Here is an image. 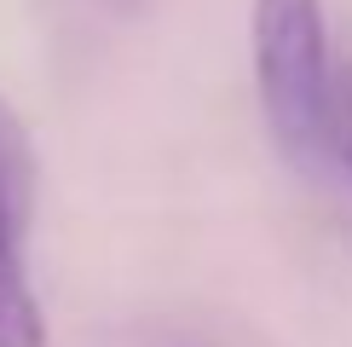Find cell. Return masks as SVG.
<instances>
[{"label": "cell", "instance_id": "3", "mask_svg": "<svg viewBox=\"0 0 352 347\" xmlns=\"http://www.w3.org/2000/svg\"><path fill=\"white\" fill-rule=\"evenodd\" d=\"M329 145L341 151V162L352 168V64L329 76Z\"/></svg>", "mask_w": 352, "mask_h": 347}, {"label": "cell", "instance_id": "1", "mask_svg": "<svg viewBox=\"0 0 352 347\" xmlns=\"http://www.w3.org/2000/svg\"><path fill=\"white\" fill-rule=\"evenodd\" d=\"M254 87L266 127L295 162H312L329 145V23L324 0H254Z\"/></svg>", "mask_w": 352, "mask_h": 347}, {"label": "cell", "instance_id": "4", "mask_svg": "<svg viewBox=\"0 0 352 347\" xmlns=\"http://www.w3.org/2000/svg\"><path fill=\"white\" fill-rule=\"evenodd\" d=\"M116 6H144V0H116Z\"/></svg>", "mask_w": 352, "mask_h": 347}, {"label": "cell", "instance_id": "2", "mask_svg": "<svg viewBox=\"0 0 352 347\" xmlns=\"http://www.w3.org/2000/svg\"><path fill=\"white\" fill-rule=\"evenodd\" d=\"M29 134L0 98V347H47V313L23 278L18 231L29 220Z\"/></svg>", "mask_w": 352, "mask_h": 347}]
</instances>
